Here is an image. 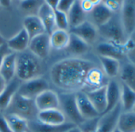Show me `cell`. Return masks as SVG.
I'll use <instances>...</instances> for the list:
<instances>
[{"mask_svg": "<svg viewBox=\"0 0 135 132\" xmlns=\"http://www.w3.org/2000/svg\"><path fill=\"white\" fill-rule=\"evenodd\" d=\"M96 64L83 57H66L55 62L49 69L52 83L63 92L84 91L89 70Z\"/></svg>", "mask_w": 135, "mask_h": 132, "instance_id": "obj_1", "label": "cell"}, {"mask_svg": "<svg viewBox=\"0 0 135 132\" xmlns=\"http://www.w3.org/2000/svg\"><path fill=\"white\" fill-rule=\"evenodd\" d=\"M42 60L29 49L16 53V77L22 82L42 77Z\"/></svg>", "mask_w": 135, "mask_h": 132, "instance_id": "obj_2", "label": "cell"}, {"mask_svg": "<svg viewBox=\"0 0 135 132\" xmlns=\"http://www.w3.org/2000/svg\"><path fill=\"white\" fill-rule=\"evenodd\" d=\"M3 113L16 115L29 122L37 119L38 110L34 100L23 97L17 92L8 107Z\"/></svg>", "mask_w": 135, "mask_h": 132, "instance_id": "obj_3", "label": "cell"}, {"mask_svg": "<svg viewBox=\"0 0 135 132\" xmlns=\"http://www.w3.org/2000/svg\"><path fill=\"white\" fill-rule=\"evenodd\" d=\"M98 32L99 34L106 39V41L119 46H123L127 39L121 19L116 15H113L107 23L98 27Z\"/></svg>", "mask_w": 135, "mask_h": 132, "instance_id": "obj_4", "label": "cell"}, {"mask_svg": "<svg viewBox=\"0 0 135 132\" xmlns=\"http://www.w3.org/2000/svg\"><path fill=\"white\" fill-rule=\"evenodd\" d=\"M58 96L60 100V110L64 113L68 122L78 126L84 121L77 107L76 92H62L58 93Z\"/></svg>", "mask_w": 135, "mask_h": 132, "instance_id": "obj_5", "label": "cell"}, {"mask_svg": "<svg viewBox=\"0 0 135 132\" xmlns=\"http://www.w3.org/2000/svg\"><path fill=\"white\" fill-rule=\"evenodd\" d=\"M49 89H50V84L48 80L44 77H40L33 80L22 82L18 88V94L28 99L35 100L38 95Z\"/></svg>", "mask_w": 135, "mask_h": 132, "instance_id": "obj_6", "label": "cell"}, {"mask_svg": "<svg viewBox=\"0 0 135 132\" xmlns=\"http://www.w3.org/2000/svg\"><path fill=\"white\" fill-rule=\"evenodd\" d=\"M122 111V104L119 102L112 110L101 115L98 121L97 132H114L117 129Z\"/></svg>", "mask_w": 135, "mask_h": 132, "instance_id": "obj_7", "label": "cell"}, {"mask_svg": "<svg viewBox=\"0 0 135 132\" xmlns=\"http://www.w3.org/2000/svg\"><path fill=\"white\" fill-rule=\"evenodd\" d=\"M120 19L128 37L135 31V0H126L122 2Z\"/></svg>", "mask_w": 135, "mask_h": 132, "instance_id": "obj_8", "label": "cell"}, {"mask_svg": "<svg viewBox=\"0 0 135 132\" xmlns=\"http://www.w3.org/2000/svg\"><path fill=\"white\" fill-rule=\"evenodd\" d=\"M28 49L41 60L45 59L52 49L49 34L45 33L30 39Z\"/></svg>", "mask_w": 135, "mask_h": 132, "instance_id": "obj_9", "label": "cell"}, {"mask_svg": "<svg viewBox=\"0 0 135 132\" xmlns=\"http://www.w3.org/2000/svg\"><path fill=\"white\" fill-rule=\"evenodd\" d=\"M69 32L76 35L90 46L96 41L99 36L98 28L88 20H86L78 26L70 28Z\"/></svg>", "mask_w": 135, "mask_h": 132, "instance_id": "obj_10", "label": "cell"}, {"mask_svg": "<svg viewBox=\"0 0 135 132\" xmlns=\"http://www.w3.org/2000/svg\"><path fill=\"white\" fill-rule=\"evenodd\" d=\"M34 102L38 111L50 109H60L58 93L51 88L38 95L35 98Z\"/></svg>", "mask_w": 135, "mask_h": 132, "instance_id": "obj_11", "label": "cell"}, {"mask_svg": "<svg viewBox=\"0 0 135 132\" xmlns=\"http://www.w3.org/2000/svg\"><path fill=\"white\" fill-rule=\"evenodd\" d=\"M76 126L70 122H66L60 125H51L43 123L37 119L28 122V130L30 132H68Z\"/></svg>", "mask_w": 135, "mask_h": 132, "instance_id": "obj_12", "label": "cell"}, {"mask_svg": "<svg viewBox=\"0 0 135 132\" xmlns=\"http://www.w3.org/2000/svg\"><path fill=\"white\" fill-rule=\"evenodd\" d=\"M76 100L78 110L84 120L100 116L84 91L76 92Z\"/></svg>", "mask_w": 135, "mask_h": 132, "instance_id": "obj_13", "label": "cell"}, {"mask_svg": "<svg viewBox=\"0 0 135 132\" xmlns=\"http://www.w3.org/2000/svg\"><path fill=\"white\" fill-rule=\"evenodd\" d=\"M37 15L42 22L45 32L50 35L56 29L54 11L46 3L45 1H44L40 6L37 12Z\"/></svg>", "mask_w": 135, "mask_h": 132, "instance_id": "obj_14", "label": "cell"}, {"mask_svg": "<svg viewBox=\"0 0 135 132\" xmlns=\"http://www.w3.org/2000/svg\"><path fill=\"white\" fill-rule=\"evenodd\" d=\"M97 112L101 115L107 108V84L95 90L84 92Z\"/></svg>", "mask_w": 135, "mask_h": 132, "instance_id": "obj_15", "label": "cell"}, {"mask_svg": "<svg viewBox=\"0 0 135 132\" xmlns=\"http://www.w3.org/2000/svg\"><path fill=\"white\" fill-rule=\"evenodd\" d=\"M95 50L99 56L110 57L120 60L124 58L125 53L122 46L116 45L108 41L99 42L95 46Z\"/></svg>", "mask_w": 135, "mask_h": 132, "instance_id": "obj_16", "label": "cell"}, {"mask_svg": "<svg viewBox=\"0 0 135 132\" xmlns=\"http://www.w3.org/2000/svg\"><path fill=\"white\" fill-rule=\"evenodd\" d=\"M22 84V81H19L16 77L7 84L6 88L3 92L0 95V111H5L11 103L14 96L18 91V88Z\"/></svg>", "mask_w": 135, "mask_h": 132, "instance_id": "obj_17", "label": "cell"}, {"mask_svg": "<svg viewBox=\"0 0 135 132\" xmlns=\"http://www.w3.org/2000/svg\"><path fill=\"white\" fill-rule=\"evenodd\" d=\"M107 84V83H105V73L101 69L95 65L89 70L87 75L84 92L97 89Z\"/></svg>", "mask_w": 135, "mask_h": 132, "instance_id": "obj_18", "label": "cell"}, {"mask_svg": "<svg viewBox=\"0 0 135 132\" xmlns=\"http://www.w3.org/2000/svg\"><path fill=\"white\" fill-rule=\"evenodd\" d=\"M89 14L91 18V21L90 22L97 28L107 23L114 15V13L107 7L103 1H100L97 5H95Z\"/></svg>", "mask_w": 135, "mask_h": 132, "instance_id": "obj_19", "label": "cell"}, {"mask_svg": "<svg viewBox=\"0 0 135 132\" xmlns=\"http://www.w3.org/2000/svg\"><path fill=\"white\" fill-rule=\"evenodd\" d=\"M69 34V41L65 49L66 52L71 54L73 57H81L89 51L90 45L76 35L71 33Z\"/></svg>", "mask_w": 135, "mask_h": 132, "instance_id": "obj_20", "label": "cell"}, {"mask_svg": "<svg viewBox=\"0 0 135 132\" xmlns=\"http://www.w3.org/2000/svg\"><path fill=\"white\" fill-rule=\"evenodd\" d=\"M30 37L26 31L22 28L15 36L7 41V45L9 49L14 53H21L28 49L30 44Z\"/></svg>", "mask_w": 135, "mask_h": 132, "instance_id": "obj_21", "label": "cell"}, {"mask_svg": "<svg viewBox=\"0 0 135 132\" xmlns=\"http://www.w3.org/2000/svg\"><path fill=\"white\" fill-rule=\"evenodd\" d=\"M23 29L26 31L30 39L45 34V27L37 15H29L23 19Z\"/></svg>", "mask_w": 135, "mask_h": 132, "instance_id": "obj_22", "label": "cell"}, {"mask_svg": "<svg viewBox=\"0 0 135 132\" xmlns=\"http://www.w3.org/2000/svg\"><path fill=\"white\" fill-rule=\"evenodd\" d=\"M37 119L43 123L51 125H60L68 122L64 113L60 109H50L38 111Z\"/></svg>", "mask_w": 135, "mask_h": 132, "instance_id": "obj_23", "label": "cell"}, {"mask_svg": "<svg viewBox=\"0 0 135 132\" xmlns=\"http://www.w3.org/2000/svg\"><path fill=\"white\" fill-rule=\"evenodd\" d=\"M0 76L7 83L12 81L16 76V53L7 55L0 66Z\"/></svg>", "mask_w": 135, "mask_h": 132, "instance_id": "obj_24", "label": "cell"}, {"mask_svg": "<svg viewBox=\"0 0 135 132\" xmlns=\"http://www.w3.org/2000/svg\"><path fill=\"white\" fill-rule=\"evenodd\" d=\"M120 98L121 86L116 81H109L107 84V108L104 113L112 110L120 102Z\"/></svg>", "mask_w": 135, "mask_h": 132, "instance_id": "obj_25", "label": "cell"}, {"mask_svg": "<svg viewBox=\"0 0 135 132\" xmlns=\"http://www.w3.org/2000/svg\"><path fill=\"white\" fill-rule=\"evenodd\" d=\"M68 18L69 22V29L78 26L87 20V14L83 11L80 1H74L69 12L68 13Z\"/></svg>", "mask_w": 135, "mask_h": 132, "instance_id": "obj_26", "label": "cell"}, {"mask_svg": "<svg viewBox=\"0 0 135 132\" xmlns=\"http://www.w3.org/2000/svg\"><path fill=\"white\" fill-rule=\"evenodd\" d=\"M50 44L52 49L57 51L65 49L69 41L70 34L69 31L56 29L50 35Z\"/></svg>", "mask_w": 135, "mask_h": 132, "instance_id": "obj_27", "label": "cell"}, {"mask_svg": "<svg viewBox=\"0 0 135 132\" xmlns=\"http://www.w3.org/2000/svg\"><path fill=\"white\" fill-rule=\"evenodd\" d=\"M120 103L122 104V111H133L135 106V91L124 83H122L121 85Z\"/></svg>", "mask_w": 135, "mask_h": 132, "instance_id": "obj_28", "label": "cell"}, {"mask_svg": "<svg viewBox=\"0 0 135 132\" xmlns=\"http://www.w3.org/2000/svg\"><path fill=\"white\" fill-rule=\"evenodd\" d=\"M117 128L121 132H135V112L122 111Z\"/></svg>", "mask_w": 135, "mask_h": 132, "instance_id": "obj_29", "label": "cell"}, {"mask_svg": "<svg viewBox=\"0 0 135 132\" xmlns=\"http://www.w3.org/2000/svg\"><path fill=\"white\" fill-rule=\"evenodd\" d=\"M99 60L103 67V71L109 77H115L120 71L119 60L110 57L99 56Z\"/></svg>", "mask_w": 135, "mask_h": 132, "instance_id": "obj_30", "label": "cell"}, {"mask_svg": "<svg viewBox=\"0 0 135 132\" xmlns=\"http://www.w3.org/2000/svg\"><path fill=\"white\" fill-rule=\"evenodd\" d=\"M122 83L135 91V64L128 62L125 64L120 72Z\"/></svg>", "mask_w": 135, "mask_h": 132, "instance_id": "obj_31", "label": "cell"}, {"mask_svg": "<svg viewBox=\"0 0 135 132\" xmlns=\"http://www.w3.org/2000/svg\"><path fill=\"white\" fill-rule=\"evenodd\" d=\"M4 114V113H3ZM12 132L28 131V121L13 114H4Z\"/></svg>", "mask_w": 135, "mask_h": 132, "instance_id": "obj_32", "label": "cell"}, {"mask_svg": "<svg viewBox=\"0 0 135 132\" xmlns=\"http://www.w3.org/2000/svg\"><path fill=\"white\" fill-rule=\"evenodd\" d=\"M122 47L125 55L129 60V62L135 64V31L127 37Z\"/></svg>", "mask_w": 135, "mask_h": 132, "instance_id": "obj_33", "label": "cell"}, {"mask_svg": "<svg viewBox=\"0 0 135 132\" xmlns=\"http://www.w3.org/2000/svg\"><path fill=\"white\" fill-rule=\"evenodd\" d=\"M54 14H55V23H56V29L69 31V18H68V15L60 12L57 10L54 11Z\"/></svg>", "mask_w": 135, "mask_h": 132, "instance_id": "obj_34", "label": "cell"}, {"mask_svg": "<svg viewBox=\"0 0 135 132\" xmlns=\"http://www.w3.org/2000/svg\"><path fill=\"white\" fill-rule=\"evenodd\" d=\"M99 118V116L91 119H86L77 126L81 132H97Z\"/></svg>", "mask_w": 135, "mask_h": 132, "instance_id": "obj_35", "label": "cell"}, {"mask_svg": "<svg viewBox=\"0 0 135 132\" xmlns=\"http://www.w3.org/2000/svg\"><path fill=\"white\" fill-rule=\"evenodd\" d=\"M43 2L41 1H32V0H27V1H22L20 3V7L22 8V10L25 11L26 12H29L30 13V15H33V11H38L40 6L41 5Z\"/></svg>", "mask_w": 135, "mask_h": 132, "instance_id": "obj_36", "label": "cell"}, {"mask_svg": "<svg viewBox=\"0 0 135 132\" xmlns=\"http://www.w3.org/2000/svg\"><path fill=\"white\" fill-rule=\"evenodd\" d=\"M73 3H74V0H59V3H58L56 10L68 15Z\"/></svg>", "mask_w": 135, "mask_h": 132, "instance_id": "obj_37", "label": "cell"}, {"mask_svg": "<svg viewBox=\"0 0 135 132\" xmlns=\"http://www.w3.org/2000/svg\"><path fill=\"white\" fill-rule=\"evenodd\" d=\"M100 1H92V0H84L80 1V5L83 9V11L86 13H91V11L93 10L94 7L97 5Z\"/></svg>", "mask_w": 135, "mask_h": 132, "instance_id": "obj_38", "label": "cell"}, {"mask_svg": "<svg viewBox=\"0 0 135 132\" xmlns=\"http://www.w3.org/2000/svg\"><path fill=\"white\" fill-rule=\"evenodd\" d=\"M103 3L107 6V7L113 13L121 10L122 4V2L116 1V0H107V1H104Z\"/></svg>", "mask_w": 135, "mask_h": 132, "instance_id": "obj_39", "label": "cell"}, {"mask_svg": "<svg viewBox=\"0 0 135 132\" xmlns=\"http://www.w3.org/2000/svg\"><path fill=\"white\" fill-rule=\"evenodd\" d=\"M0 132H12L4 114L0 111Z\"/></svg>", "mask_w": 135, "mask_h": 132, "instance_id": "obj_40", "label": "cell"}, {"mask_svg": "<svg viewBox=\"0 0 135 132\" xmlns=\"http://www.w3.org/2000/svg\"><path fill=\"white\" fill-rule=\"evenodd\" d=\"M14 53V52H12L9 49L7 43H5L4 45L0 46V66H1V64H2L3 60L5 59V57L7 55H9L10 53Z\"/></svg>", "mask_w": 135, "mask_h": 132, "instance_id": "obj_41", "label": "cell"}, {"mask_svg": "<svg viewBox=\"0 0 135 132\" xmlns=\"http://www.w3.org/2000/svg\"><path fill=\"white\" fill-rule=\"evenodd\" d=\"M45 2L53 11L56 10L58 3H59V0H47Z\"/></svg>", "mask_w": 135, "mask_h": 132, "instance_id": "obj_42", "label": "cell"}, {"mask_svg": "<svg viewBox=\"0 0 135 132\" xmlns=\"http://www.w3.org/2000/svg\"><path fill=\"white\" fill-rule=\"evenodd\" d=\"M7 82H6V81L0 76V95H1V93L3 92V90H4V88H6V86H7Z\"/></svg>", "mask_w": 135, "mask_h": 132, "instance_id": "obj_43", "label": "cell"}, {"mask_svg": "<svg viewBox=\"0 0 135 132\" xmlns=\"http://www.w3.org/2000/svg\"><path fill=\"white\" fill-rule=\"evenodd\" d=\"M10 4H11V2L7 1V0H2V1H0V7H7L10 6Z\"/></svg>", "mask_w": 135, "mask_h": 132, "instance_id": "obj_44", "label": "cell"}, {"mask_svg": "<svg viewBox=\"0 0 135 132\" xmlns=\"http://www.w3.org/2000/svg\"><path fill=\"white\" fill-rule=\"evenodd\" d=\"M68 132H81V131H80V130L78 128V126H74L73 128H72L71 130H69Z\"/></svg>", "mask_w": 135, "mask_h": 132, "instance_id": "obj_45", "label": "cell"}, {"mask_svg": "<svg viewBox=\"0 0 135 132\" xmlns=\"http://www.w3.org/2000/svg\"><path fill=\"white\" fill-rule=\"evenodd\" d=\"M6 42H7V41H6V40L4 39V37L2 36V34H0V46L3 45H4Z\"/></svg>", "mask_w": 135, "mask_h": 132, "instance_id": "obj_46", "label": "cell"}, {"mask_svg": "<svg viewBox=\"0 0 135 132\" xmlns=\"http://www.w3.org/2000/svg\"><path fill=\"white\" fill-rule=\"evenodd\" d=\"M114 132H121V131L117 128V129H115V130H114Z\"/></svg>", "mask_w": 135, "mask_h": 132, "instance_id": "obj_47", "label": "cell"}, {"mask_svg": "<svg viewBox=\"0 0 135 132\" xmlns=\"http://www.w3.org/2000/svg\"><path fill=\"white\" fill-rule=\"evenodd\" d=\"M133 111L135 112V106H134V107H133Z\"/></svg>", "mask_w": 135, "mask_h": 132, "instance_id": "obj_48", "label": "cell"}, {"mask_svg": "<svg viewBox=\"0 0 135 132\" xmlns=\"http://www.w3.org/2000/svg\"><path fill=\"white\" fill-rule=\"evenodd\" d=\"M26 132H30V131H29V130H28V131H26Z\"/></svg>", "mask_w": 135, "mask_h": 132, "instance_id": "obj_49", "label": "cell"}, {"mask_svg": "<svg viewBox=\"0 0 135 132\" xmlns=\"http://www.w3.org/2000/svg\"><path fill=\"white\" fill-rule=\"evenodd\" d=\"M0 8H1V7H0Z\"/></svg>", "mask_w": 135, "mask_h": 132, "instance_id": "obj_50", "label": "cell"}]
</instances>
